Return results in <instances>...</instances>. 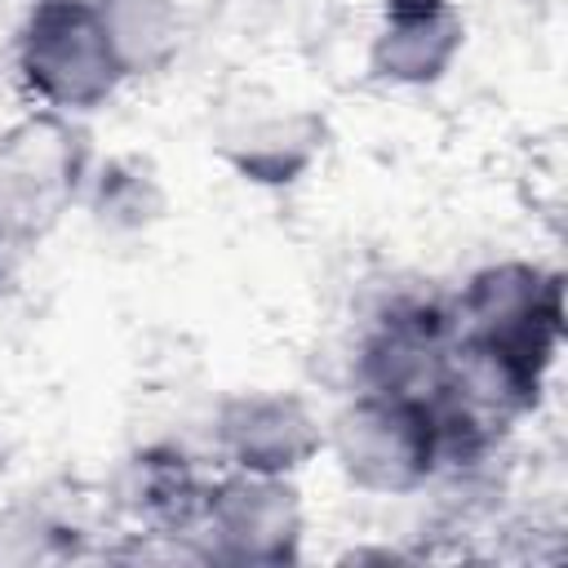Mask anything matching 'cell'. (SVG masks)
Here are the masks:
<instances>
[{
    "label": "cell",
    "mask_w": 568,
    "mask_h": 568,
    "mask_svg": "<svg viewBox=\"0 0 568 568\" xmlns=\"http://www.w3.org/2000/svg\"><path fill=\"white\" fill-rule=\"evenodd\" d=\"M89 209L102 226L111 231H142L164 213V191L155 182V173L142 160H106V169L93 178L89 173Z\"/></svg>",
    "instance_id": "12"
},
{
    "label": "cell",
    "mask_w": 568,
    "mask_h": 568,
    "mask_svg": "<svg viewBox=\"0 0 568 568\" xmlns=\"http://www.w3.org/2000/svg\"><path fill=\"white\" fill-rule=\"evenodd\" d=\"M71 532L67 524H58L44 510H4L0 515V568L9 564H44V559H62L71 555Z\"/></svg>",
    "instance_id": "13"
},
{
    "label": "cell",
    "mask_w": 568,
    "mask_h": 568,
    "mask_svg": "<svg viewBox=\"0 0 568 568\" xmlns=\"http://www.w3.org/2000/svg\"><path fill=\"white\" fill-rule=\"evenodd\" d=\"M120 515L146 537H195L209 479L178 444L133 448L111 479Z\"/></svg>",
    "instance_id": "10"
},
{
    "label": "cell",
    "mask_w": 568,
    "mask_h": 568,
    "mask_svg": "<svg viewBox=\"0 0 568 568\" xmlns=\"http://www.w3.org/2000/svg\"><path fill=\"white\" fill-rule=\"evenodd\" d=\"M453 355V306L439 297H395L359 342V390L435 399Z\"/></svg>",
    "instance_id": "6"
},
{
    "label": "cell",
    "mask_w": 568,
    "mask_h": 568,
    "mask_svg": "<svg viewBox=\"0 0 568 568\" xmlns=\"http://www.w3.org/2000/svg\"><path fill=\"white\" fill-rule=\"evenodd\" d=\"M120 62L129 75H155L178 58L182 9L178 0H98Z\"/></svg>",
    "instance_id": "11"
},
{
    "label": "cell",
    "mask_w": 568,
    "mask_h": 568,
    "mask_svg": "<svg viewBox=\"0 0 568 568\" xmlns=\"http://www.w3.org/2000/svg\"><path fill=\"white\" fill-rule=\"evenodd\" d=\"M466 49V18L453 0H382L368 40V71L382 84L426 89L439 84Z\"/></svg>",
    "instance_id": "9"
},
{
    "label": "cell",
    "mask_w": 568,
    "mask_h": 568,
    "mask_svg": "<svg viewBox=\"0 0 568 568\" xmlns=\"http://www.w3.org/2000/svg\"><path fill=\"white\" fill-rule=\"evenodd\" d=\"M204 559L240 568H284L302 559L306 510L288 475L226 470L209 479L204 510L195 524Z\"/></svg>",
    "instance_id": "5"
},
{
    "label": "cell",
    "mask_w": 568,
    "mask_h": 568,
    "mask_svg": "<svg viewBox=\"0 0 568 568\" xmlns=\"http://www.w3.org/2000/svg\"><path fill=\"white\" fill-rule=\"evenodd\" d=\"M328 146V120L302 102H240L213 129V151L248 186L284 191L302 182Z\"/></svg>",
    "instance_id": "7"
},
{
    "label": "cell",
    "mask_w": 568,
    "mask_h": 568,
    "mask_svg": "<svg viewBox=\"0 0 568 568\" xmlns=\"http://www.w3.org/2000/svg\"><path fill=\"white\" fill-rule=\"evenodd\" d=\"M13 71L27 98L58 115H89L129 80L98 0H31L13 40Z\"/></svg>",
    "instance_id": "2"
},
{
    "label": "cell",
    "mask_w": 568,
    "mask_h": 568,
    "mask_svg": "<svg viewBox=\"0 0 568 568\" xmlns=\"http://www.w3.org/2000/svg\"><path fill=\"white\" fill-rule=\"evenodd\" d=\"M213 444L231 470L293 479L324 453V426L293 390H235L213 413Z\"/></svg>",
    "instance_id": "8"
},
{
    "label": "cell",
    "mask_w": 568,
    "mask_h": 568,
    "mask_svg": "<svg viewBox=\"0 0 568 568\" xmlns=\"http://www.w3.org/2000/svg\"><path fill=\"white\" fill-rule=\"evenodd\" d=\"M453 306V333L532 377H550L564 342V275L524 257L479 266Z\"/></svg>",
    "instance_id": "4"
},
{
    "label": "cell",
    "mask_w": 568,
    "mask_h": 568,
    "mask_svg": "<svg viewBox=\"0 0 568 568\" xmlns=\"http://www.w3.org/2000/svg\"><path fill=\"white\" fill-rule=\"evenodd\" d=\"M89 173L93 151L75 115L36 106L0 133V284L71 213Z\"/></svg>",
    "instance_id": "1"
},
{
    "label": "cell",
    "mask_w": 568,
    "mask_h": 568,
    "mask_svg": "<svg viewBox=\"0 0 568 568\" xmlns=\"http://www.w3.org/2000/svg\"><path fill=\"white\" fill-rule=\"evenodd\" d=\"M324 448L351 488L368 497H408L444 470L439 417L426 399L355 390L324 430Z\"/></svg>",
    "instance_id": "3"
}]
</instances>
